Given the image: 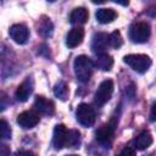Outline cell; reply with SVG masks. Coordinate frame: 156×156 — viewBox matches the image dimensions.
I'll return each mask as SVG.
<instances>
[{
  "label": "cell",
  "instance_id": "obj_1",
  "mask_svg": "<svg viewBox=\"0 0 156 156\" xmlns=\"http://www.w3.org/2000/svg\"><path fill=\"white\" fill-rule=\"evenodd\" d=\"M73 68H74V73H76L77 79L79 82H82V83H85V82H88L90 79V77L93 74L94 63L88 56L79 55L74 60Z\"/></svg>",
  "mask_w": 156,
  "mask_h": 156
},
{
  "label": "cell",
  "instance_id": "obj_2",
  "mask_svg": "<svg viewBox=\"0 0 156 156\" xmlns=\"http://www.w3.org/2000/svg\"><path fill=\"white\" fill-rule=\"evenodd\" d=\"M123 62L127 63L136 73H145L151 66V58L144 54H130L123 57Z\"/></svg>",
  "mask_w": 156,
  "mask_h": 156
},
{
  "label": "cell",
  "instance_id": "obj_3",
  "mask_svg": "<svg viewBox=\"0 0 156 156\" xmlns=\"http://www.w3.org/2000/svg\"><path fill=\"white\" fill-rule=\"evenodd\" d=\"M150 34H151V29L149 23L146 22H135L129 28V38L133 43L136 44L147 41Z\"/></svg>",
  "mask_w": 156,
  "mask_h": 156
},
{
  "label": "cell",
  "instance_id": "obj_4",
  "mask_svg": "<svg viewBox=\"0 0 156 156\" xmlns=\"http://www.w3.org/2000/svg\"><path fill=\"white\" fill-rule=\"evenodd\" d=\"M117 127V119L112 118L108 123L102 124L95 133L96 135V140L101 144L105 145L106 147H108L111 145V141L113 139V134H115V129Z\"/></svg>",
  "mask_w": 156,
  "mask_h": 156
},
{
  "label": "cell",
  "instance_id": "obj_5",
  "mask_svg": "<svg viewBox=\"0 0 156 156\" xmlns=\"http://www.w3.org/2000/svg\"><path fill=\"white\" fill-rule=\"evenodd\" d=\"M76 117L77 121L83 126V127H93L95 123V111L94 108L88 105V104H79L76 111Z\"/></svg>",
  "mask_w": 156,
  "mask_h": 156
},
{
  "label": "cell",
  "instance_id": "obj_6",
  "mask_svg": "<svg viewBox=\"0 0 156 156\" xmlns=\"http://www.w3.org/2000/svg\"><path fill=\"white\" fill-rule=\"evenodd\" d=\"M112 93H113V82L111 79H106V80L101 82L95 93V96H94L95 104L98 106L105 105L111 99Z\"/></svg>",
  "mask_w": 156,
  "mask_h": 156
},
{
  "label": "cell",
  "instance_id": "obj_7",
  "mask_svg": "<svg viewBox=\"0 0 156 156\" xmlns=\"http://www.w3.org/2000/svg\"><path fill=\"white\" fill-rule=\"evenodd\" d=\"M67 138H68V129L65 124H57L54 129L52 134V146L55 150H61L67 146Z\"/></svg>",
  "mask_w": 156,
  "mask_h": 156
},
{
  "label": "cell",
  "instance_id": "obj_8",
  "mask_svg": "<svg viewBox=\"0 0 156 156\" xmlns=\"http://www.w3.org/2000/svg\"><path fill=\"white\" fill-rule=\"evenodd\" d=\"M40 121L39 115L35 111H23L17 116V123L20 124V127H22L23 129H30L33 127H35Z\"/></svg>",
  "mask_w": 156,
  "mask_h": 156
},
{
  "label": "cell",
  "instance_id": "obj_9",
  "mask_svg": "<svg viewBox=\"0 0 156 156\" xmlns=\"http://www.w3.org/2000/svg\"><path fill=\"white\" fill-rule=\"evenodd\" d=\"M9 34L11 37V39L22 45V44H26L28 41V38H29V30L28 28L24 26V24H21V23H17V24H13L10 27L9 29Z\"/></svg>",
  "mask_w": 156,
  "mask_h": 156
},
{
  "label": "cell",
  "instance_id": "obj_10",
  "mask_svg": "<svg viewBox=\"0 0 156 156\" xmlns=\"http://www.w3.org/2000/svg\"><path fill=\"white\" fill-rule=\"evenodd\" d=\"M33 88H34V82H33V78L32 77H27L16 89V93H15V96L17 99V101H21V102H24L28 100L29 95L32 94L33 91Z\"/></svg>",
  "mask_w": 156,
  "mask_h": 156
},
{
  "label": "cell",
  "instance_id": "obj_11",
  "mask_svg": "<svg viewBox=\"0 0 156 156\" xmlns=\"http://www.w3.org/2000/svg\"><path fill=\"white\" fill-rule=\"evenodd\" d=\"M34 108L46 116H52L55 112V105L51 100L45 99L44 96H37L34 100Z\"/></svg>",
  "mask_w": 156,
  "mask_h": 156
},
{
  "label": "cell",
  "instance_id": "obj_12",
  "mask_svg": "<svg viewBox=\"0 0 156 156\" xmlns=\"http://www.w3.org/2000/svg\"><path fill=\"white\" fill-rule=\"evenodd\" d=\"M83 39H84V30H83V28H79V27L73 28V29H71L68 32V34L66 37V45L69 49H73V48H76L78 45H80Z\"/></svg>",
  "mask_w": 156,
  "mask_h": 156
},
{
  "label": "cell",
  "instance_id": "obj_13",
  "mask_svg": "<svg viewBox=\"0 0 156 156\" xmlns=\"http://www.w3.org/2000/svg\"><path fill=\"white\" fill-rule=\"evenodd\" d=\"M107 46H108V34L98 33V34L94 35L93 43H91V49L96 55L101 54V52H105Z\"/></svg>",
  "mask_w": 156,
  "mask_h": 156
},
{
  "label": "cell",
  "instance_id": "obj_14",
  "mask_svg": "<svg viewBox=\"0 0 156 156\" xmlns=\"http://www.w3.org/2000/svg\"><path fill=\"white\" fill-rule=\"evenodd\" d=\"M89 18V12L85 7H77L69 15V22L72 24H84Z\"/></svg>",
  "mask_w": 156,
  "mask_h": 156
},
{
  "label": "cell",
  "instance_id": "obj_15",
  "mask_svg": "<svg viewBox=\"0 0 156 156\" xmlns=\"http://www.w3.org/2000/svg\"><path fill=\"white\" fill-rule=\"evenodd\" d=\"M152 144V135L150 132L144 130L134 139V147L135 150H145Z\"/></svg>",
  "mask_w": 156,
  "mask_h": 156
},
{
  "label": "cell",
  "instance_id": "obj_16",
  "mask_svg": "<svg viewBox=\"0 0 156 156\" xmlns=\"http://www.w3.org/2000/svg\"><path fill=\"white\" fill-rule=\"evenodd\" d=\"M95 66L101 69V71H110L113 66V58L106 54V52H101L96 55V60H95Z\"/></svg>",
  "mask_w": 156,
  "mask_h": 156
},
{
  "label": "cell",
  "instance_id": "obj_17",
  "mask_svg": "<svg viewBox=\"0 0 156 156\" xmlns=\"http://www.w3.org/2000/svg\"><path fill=\"white\" fill-rule=\"evenodd\" d=\"M95 17H96L98 22L106 24V23H111L112 21H115L117 17V13L112 9H100L96 11Z\"/></svg>",
  "mask_w": 156,
  "mask_h": 156
},
{
  "label": "cell",
  "instance_id": "obj_18",
  "mask_svg": "<svg viewBox=\"0 0 156 156\" xmlns=\"http://www.w3.org/2000/svg\"><path fill=\"white\" fill-rule=\"evenodd\" d=\"M54 94L56 98H58L60 100H66L68 98V85L65 82H58L56 83V85L54 87Z\"/></svg>",
  "mask_w": 156,
  "mask_h": 156
},
{
  "label": "cell",
  "instance_id": "obj_19",
  "mask_svg": "<svg viewBox=\"0 0 156 156\" xmlns=\"http://www.w3.org/2000/svg\"><path fill=\"white\" fill-rule=\"evenodd\" d=\"M79 145H80V133L77 129H69L67 138V147H79Z\"/></svg>",
  "mask_w": 156,
  "mask_h": 156
},
{
  "label": "cell",
  "instance_id": "obj_20",
  "mask_svg": "<svg viewBox=\"0 0 156 156\" xmlns=\"http://www.w3.org/2000/svg\"><path fill=\"white\" fill-rule=\"evenodd\" d=\"M122 44L123 39L119 30H113L111 34H108V46H111L112 49H119Z\"/></svg>",
  "mask_w": 156,
  "mask_h": 156
},
{
  "label": "cell",
  "instance_id": "obj_21",
  "mask_svg": "<svg viewBox=\"0 0 156 156\" xmlns=\"http://www.w3.org/2000/svg\"><path fill=\"white\" fill-rule=\"evenodd\" d=\"M38 32L43 35V37H50L52 34V23L49 20H44L38 28Z\"/></svg>",
  "mask_w": 156,
  "mask_h": 156
},
{
  "label": "cell",
  "instance_id": "obj_22",
  "mask_svg": "<svg viewBox=\"0 0 156 156\" xmlns=\"http://www.w3.org/2000/svg\"><path fill=\"white\" fill-rule=\"evenodd\" d=\"M11 128L9 126V123L5 119L0 121V135L2 139H10L11 138Z\"/></svg>",
  "mask_w": 156,
  "mask_h": 156
},
{
  "label": "cell",
  "instance_id": "obj_23",
  "mask_svg": "<svg viewBox=\"0 0 156 156\" xmlns=\"http://www.w3.org/2000/svg\"><path fill=\"white\" fill-rule=\"evenodd\" d=\"M150 17H156V5H152V6H150L146 11H145Z\"/></svg>",
  "mask_w": 156,
  "mask_h": 156
},
{
  "label": "cell",
  "instance_id": "obj_24",
  "mask_svg": "<svg viewBox=\"0 0 156 156\" xmlns=\"http://www.w3.org/2000/svg\"><path fill=\"white\" fill-rule=\"evenodd\" d=\"M119 154H121V155H134V154H135V150L130 149L129 146H126V147H124Z\"/></svg>",
  "mask_w": 156,
  "mask_h": 156
},
{
  "label": "cell",
  "instance_id": "obj_25",
  "mask_svg": "<svg viewBox=\"0 0 156 156\" xmlns=\"http://www.w3.org/2000/svg\"><path fill=\"white\" fill-rule=\"evenodd\" d=\"M150 119L152 121V122H155L156 121V102L152 105V107H151V112H150Z\"/></svg>",
  "mask_w": 156,
  "mask_h": 156
},
{
  "label": "cell",
  "instance_id": "obj_26",
  "mask_svg": "<svg viewBox=\"0 0 156 156\" xmlns=\"http://www.w3.org/2000/svg\"><path fill=\"white\" fill-rule=\"evenodd\" d=\"M112 1L116 2V4H119L122 6H128L129 5V0H112Z\"/></svg>",
  "mask_w": 156,
  "mask_h": 156
},
{
  "label": "cell",
  "instance_id": "obj_27",
  "mask_svg": "<svg viewBox=\"0 0 156 156\" xmlns=\"http://www.w3.org/2000/svg\"><path fill=\"white\" fill-rule=\"evenodd\" d=\"M20 154H27V155H33V152H30V151H17V155H20Z\"/></svg>",
  "mask_w": 156,
  "mask_h": 156
},
{
  "label": "cell",
  "instance_id": "obj_28",
  "mask_svg": "<svg viewBox=\"0 0 156 156\" xmlns=\"http://www.w3.org/2000/svg\"><path fill=\"white\" fill-rule=\"evenodd\" d=\"M94 4H104L106 0H91Z\"/></svg>",
  "mask_w": 156,
  "mask_h": 156
},
{
  "label": "cell",
  "instance_id": "obj_29",
  "mask_svg": "<svg viewBox=\"0 0 156 156\" xmlns=\"http://www.w3.org/2000/svg\"><path fill=\"white\" fill-rule=\"evenodd\" d=\"M48 1H51V2H54V1H56V0H48Z\"/></svg>",
  "mask_w": 156,
  "mask_h": 156
}]
</instances>
